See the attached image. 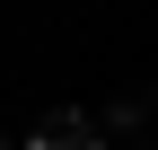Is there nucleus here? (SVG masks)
Instances as JSON below:
<instances>
[{"label": "nucleus", "instance_id": "1", "mask_svg": "<svg viewBox=\"0 0 158 150\" xmlns=\"http://www.w3.org/2000/svg\"><path fill=\"white\" fill-rule=\"evenodd\" d=\"M27 150H106V133H97L79 106H53V115L27 133Z\"/></svg>", "mask_w": 158, "mask_h": 150}, {"label": "nucleus", "instance_id": "2", "mask_svg": "<svg viewBox=\"0 0 158 150\" xmlns=\"http://www.w3.org/2000/svg\"><path fill=\"white\" fill-rule=\"evenodd\" d=\"M0 150H18V141H9V133H0Z\"/></svg>", "mask_w": 158, "mask_h": 150}]
</instances>
